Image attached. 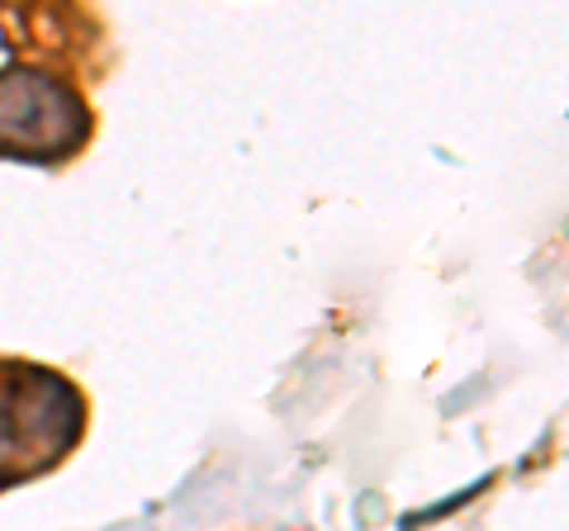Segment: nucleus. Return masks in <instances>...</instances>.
<instances>
[{"mask_svg": "<svg viewBox=\"0 0 569 531\" xmlns=\"http://www.w3.org/2000/svg\"><path fill=\"white\" fill-rule=\"evenodd\" d=\"M91 138V110L43 72H0V157L58 162Z\"/></svg>", "mask_w": 569, "mask_h": 531, "instance_id": "f257e3e1", "label": "nucleus"}, {"mask_svg": "<svg viewBox=\"0 0 569 531\" xmlns=\"http://www.w3.org/2000/svg\"><path fill=\"white\" fill-rule=\"evenodd\" d=\"M81 432V399L48 370H20L0 384V470H24L20 460L33 451L39 465L62 455Z\"/></svg>", "mask_w": 569, "mask_h": 531, "instance_id": "f03ea898", "label": "nucleus"}]
</instances>
